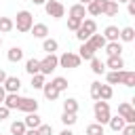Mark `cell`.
<instances>
[{
    "instance_id": "d6a6232c",
    "label": "cell",
    "mask_w": 135,
    "mask_h": 135,
    "mask_svg": "<svg viewBox=\"0 0 135 135\" xmlns=\"http://www.w3.org/2000/svg\"><path fill=\"white\" fill-rule=\"evenodd\" d=\"M44 82H46V76H44V74H40V72H38V74H34V76H32V89H42V86H44Z\"/></svg>"
},
{
    "instance_id": "681fc988",
    "label": "cell",
    "mask_w": 135,
    "mask_h": 135,
    "mask_svg": "<svg viewBox=\"0 0 135 135\" xmlns=\"http://www.w3.org/2000/svg\"><path fill=\"white\" fill-rule=\"evenodd\" d=\"M78 2H80V4H84V6H86V4H89V2H91V0H78Z\"/></svg>"
},
{
    "instance_id": "f5cc1de1",
    "label": "cell",
    "mask_w": 135,
    "mask_h": 135,
    "mask_svg": "<svg viewBox=\"0 0 135 135\" xmlns=\"http://www.w3.org/2000/svg\"><path fill=\"white\" fill-rule=\"evenodd\" d=\"M0 135H2V133H0Z\"/></svg>"
},
{
    "instance_id": "7dc6e473",
    "label": "cell",
    "mask_w": 135,
    "mask_h": 135,
    "mask_svg": "<svg viewBox=\"0 0 135 135\" xmlns=\"http://www.w3.org/2000/svg\"><path fill=\"white\" fill-rule=\"evenodd\" d=\"M23 135H38V131H36V129H27Z\"/></svg>"
},
{
    "instance_id": "836d02e7",
    "label": "cell",
    "mask_w": 135,
    "mask_h": 135,
    "mask_svg": "<svg viewBox=\"0 0 135 135\" xmlns=\"http://www.w3.org/2000/svg\"><path fill=\"white\" fill-rule=\"evenodd\" d=\"M112 95H114V91H112V84H101L99 99H103V101H110V99H112Z\"/></svg>"
},
{
    "instance_id": "9c48e42d",
    "label": "cell",
    "mask_w": 135,
    "mask_h": 135,
    "mask_svg": "<svg viewBox=\"0 0 135 135\" xmlns=\"http://www.w3.org/2000/svg\"><path fill=\"white\" fill-rule=\"evenodd\" d=\"M2 86H4L6 93H19L21 80H19V76H6V80L2 82Z\"/></svg>"
},
{
    "instance_id": "7bdbcfd3",
    "label": "cell",
    "mask_w": 135,
    "mask_h": 135,
    "mask_svg": "<svg viewBox=\"0 0 135 135\" xmlns=\"http://www.w3.org/2000/svg\"><path fill=\"white\" fill-rule=\"evenodd\" d=\"M127 13H129L131 17L135 15V0H129V2H127Z\"/></svg>"
},
{
    "instance_id": "e0dca14e",
    "label": "cell",
    "mask_w": 135,
    "mask_h": 135,
    "mask_svg": "<svg viewBox=\"0 0 135 135\" xmlns=\"http://www.w3.org/2000/svg\"><path fill=\"white\" fill-rule=\"evenodd\" d=\"M30 32H32L34 38H40V40H44V38L49 36V27H46V23H34Z\"/></svg>"
},
{
    "instance_id": "7402d4cb",
    "label": "cell",
    "mask_w": 135,
    "mask_h": 135,
    "mask_svg": "<svg viewBox=\"0 0 135 135\" xmlns=\"http://www.w3.org/2000/svg\"><path fill=\"white\" fill-rule=\"evenodd\" d=\"M108 124H110V129H112L114 133H120V129H122L127 122H124V118H122V116H118V114H116V116H110Z\"/></svg>"
},
{
    "instance_id": "ba28073f",
    "label": "cell",
    "mask_w": 135,
    "mask_h": 135,
    "mask_svg": "<svg viewBox=\"0 0 135 135\" xmlns=\"http://www.w3.org/2000/svg\"><path fill=\"white\" fill-rule=\"evenodd\" d=\"M105 4H108V0H91V2L86 4V15H93V17L103 15Z\"/></svg>"
},
{
    "instance_id": "f907efd6",
    "label": "cell",
    "mask_w": 135,
    "mask_h": 135,
    "mask_svg": "<svg viewBox=\"0 0 135 135\" xmlns=\"http://www.w3.org/2000/svg\"><path fill=\"white\" fill-rule=\"evenodd\" d=\"M114 2H118V4H120V2H129V0H114Z\"/></svg>"
},
{
    "instance_id": "8d00e7d4",
    "label": "cell",
    "mask_w": 135,
    "mask_h": 135,
    "mask_svg": "<svg viewBox=\"0 0 135 135\" xmlns=\"http://www.w3.org/2000/svg\"><path fill=\"white\" fill-rule=\"evenodd\" d=\"M51 82H53V84H55L59 91H65V89H68V80H65L63 76H57V78H53Z\"/></svg>"
},
{
    "instance_id": "7c38bea8",
    "label": "cell",
    "mask_w": 135,
    "mask_h": 135,
    "mask_svg": "<svg viewBox=\"0 0 135 135\" xmlns=\"http://www.w3.org/2000/svg\"><path fill=\"white\" fill-rule=\"evenodd\" d=\"M42 93H44V97H46L49 101H57V99H59V95H61V91H59V89H57L53 82H44Z\"/></svg>"
},
{
    "instance_id": "44dd1931",
    "label": "cell",
    "mask_w": 135,
    "mask_h": 135,
    "mask_svg": "<svg viewBox=\"0 0 135 135\" xmlns=\"http://www.w3.org/2000/svg\"><path fill=\"white\" fill-rule=\"evenodd\" d=\"M120 84H124V86H135V72H131V70H120Z\"/></svg>"
},
{
    "instance_id": "30bf717a",
    "label": "cell",
    "mask_w": 135,
    "mask_h": 135,
    "mask_svg": "<svg viewBox=\"0 0 135 135\" xmlns=\"http://www.w3.org/2000/svg\"><path fill=\"white\" fill-rule=\"evenodd\" d=\"M17 110H21V112H25V114H30V112H38V101L32 99V97H21Z\"/></svg>"
},
{
    "instance_id": "83f0119b",
    "label": "cell",
    "mask_w": 135,
    "mask_h": 135,
    "mask_svg": "<svg viewBox=\"0 0 135 135\" xmlns=\"http://www.w3.org/2000/svg\"><path fill=\"white\" fill-rule=\"evenodd\" d=\"M59 49V42L55 40V38H44L42 40V51H46V53H55Z\"/></svg>"
},
{
    "instance_id": "484cf974",
    "label": "cell",
    "mask_w": 135,
    "mask_h": 135,
    "mask_svg": "<svg viewBox=\"0 0 135 135\" xmlns=\"http://www.w3.org/2000/svg\"><path fill=\"white\" fill-rule=\"evenodd\" d=\"M91 70H93L95 76H101V74L105 72V63H103L99 57H93V59H91Z\"/></svg>"
},
{
    "instance_id": "8fae6325",
    "label": "cell",
    "mask_w": 135,
    "mask_h": 135,
    "mask_svg": "<svg viewBox=\"0 0 135 135\" xmlns=\"http://www.w3.org/2000/svg\"><path fill=\"white\" fill-rule=\"evenodd\" d=\"M95 49L89 44V42H80V49H78V57L82 59V61H91L93 57H95Z\"/></svg>"
},
{
    "instance_id": "f546056e",
    "label": "cell",
    "mask_w": 135,
    "mask_h": 135,
    "mask_svg": "<svg viewBox=\"0 0 135 135\" xmlns=\"http://www.w3.org/2000/svg\"><path fill=\"white\" fill-rule=\"evenodd\" d=\"M27 131V127L23 124V120H13L11 122V135H23Z\"/></svg>"
},
{
    "instance_id": "2e32d148",
    "label": "cell",
    "mask_w": 135,
    "mask_h": 135,
    "mask_svg": "<svg viewBox=\"0 0 135 135\" xmlns=\"http://www.w3.org/2000/svg\"><path fill=\"white\" fill-rule=\"evenodd\" d=\"M19 101H21V95H19V93H6L2 103H4L8 110H17V108H19Z\"/></svg>"
},
{
    "instance_id": "d6986e66",
    "label": "cell",
    "mask_w": 135,
    "mask_h": 135,
    "mask_svg": "<svg viewBox=\"0 0 135 135\" xmlns=\"http://www.w3.org/2000/svg\"><path fill=\"white\" fill-rule=\"evenodd\" d=\"M105 53H108V57H114V55H122V44H120V40H116V42H105Z\"/></svg>"
},
{
    "instance_id": "60d3db41",
    "label": "cell",
    "mask_w": 135,
    "mask_h": 135,
    "mask_svg": "<svg viewBox=\"0 0 135 135\" xmlns=\"http://www.w3.org/2000/svg\"><path fill=\"white\" fill-rule=\"evenodd\" d=\"M120 133H122V135H135V122H133V124H124V127L120 129Z\"/></svg>"
},
{
    "instance_id": "ab89813d",
    "label": "cell",
    "mask_w": 135,
    "mask_h": 135,
    "mask_svg": "<svg viewBox=\"0 0 135 135\" xmlns=\"http://www.w3.org/2000/svg\"><path fill=\"white\" fill-rule=\"evenodd\" d=\"M36 131H38V135H53V127H51V124H44V122H42Z\"/></svg>"
},
{
    "instance_id": "3957f363",
    "label": "cell",
    "mask_w": 135,
    "mask_h": 135,
    "mask_svg": "<svg viewBox=\"0 0 135 135\" xmlns=\"http://www.w3.org/2000/svg\"><path fill=\"white\" fill-rule=\"evenodd\" d=\"M95 32H97V23H95V19H82L80 27L76 30V38H78L80 42H86L89 36L95 34Z\"/></svg>"
},
{
    "instance_id": "74e56055",
    "label": "cell",
    "mask_w": 135,
    "mask_h": 135,
    "mask_svg": "<svg viewBox=\"0 0 135 135\" xmlns=\"http://www.w3.org/2000/svg\"><path fill=\"white\" fill-rule=\"evenodd\" d=\"M99 91H101V82H97V80L91 82V97H93L95 101L99 99Z\"/></svg>"
},
{
    "instance_id": "816d5d0a",
    "label": "cell",
    "mask_w": 135,
    "mask_h": 135,
    "mask_svg": "<svg viewBox=\"0 0 135 135\" xmlns=\"http://www.w3.org/2000/svg\"><path fill=\"white\" fill-rule=\"evenodd\" d=\"M0 46H2V36H0Z\"/></svg>"
},
{
    "instance_id": "52a82bcc",
    "label": "cell",
    "mask_w": 135,
    "mask_h": 135,
    "mask_svg": "<svg viewBox=\"0 0 135 135\" xmlns=\"http://www.w3.org/2000/svg\"><path fill=\"white\" fill-rule=\"evenodd\" d=\"M118 116H122L127 124H133V122H135V110H133V105H131L129 101L120 103V105H118Z\"/></svg>"
},
{
    "instance_id": "277c9868",
    "label": "cell",
    "mask_w": 135,
    "mask_h": 135,
    "mask_svg": "<svg viewBox=\"0 0 135 135\" xmlns=\"http://www.w3.org/2000/svg\"><path fill=\"white\" fill-rule=\"evenodd\" d=\"M57 68H59V57H57L55 53H46V57L40 59V74L49 76V74L55 72Z\"/></svg>"
},
{
    "instance_id": "bcb514c9",
    "label": "cell",
    "mask_w": 135,
    "mask_h": 135,
    "mask_svg": "<svg viewBox=\"0 0 135 135\" xmlns=\"http://www.w3.org/2000/svg\"><path fill=\"white\" fill-rule=\"evenodd\" d=\"M4 95H6V91H4V86H2V84H0V103H2V101H4Z\"/></svg>"
},
{
    "instance_id": "f35d334b",
    "label": "cell",
    "mask_w": 135,
    "mask_h": 135,
    "mask_svg": "<svg viewBox=\"0 0 135 135\" xmlns=\"http://www.w3.org/2000/svg\"><path fill=\"white\" fill-rule=\"evenodd\" d=\"M80 23H82V19H74V17H68V30L76 32V30L80 27Z\"/></svg>"
},
{
    "instance_id": "6da1fadb",
    "label": "cell",
    "mask_w": 135,
    "mask_h": 135,
    "mask_svg": "<svg viewBox=\"0 0 135 135\" xmlns=\"http://www.w3.org/2000/svg\"><path fill=\"white\" fill-rule=\"evenodd\" d=\"M93 114H95V122H99V124H108V120H110V116H112V112H110V103L103 101V99H97L95 105H93Z\"/></svg>"
},
{
    "instance_id": "4fadbf2b",
    "label": "cell",
    "mask_w": 135,
    "mask_h": 135,
    "mask_svg": "<svg viewBox=\"0 0 135 135\" xmlns=\"http://www.w3.org/2000/svg\"><path fill=\"white\" fill-rule=\"evenodd\" d=\"M23 124H25L27 129H38V127L42 124V118L38 116V112H30V114H25Z\"/></svg>"
},
{
    "instance_id": "f1b7e54d",
    "label": "cell",
    "mask_w": 135,
    "mask_h": 135,
    "mask_svg": "<svg viewBox=\"0 0 135 135\" xmlns=\"http://www.w3.org/2000/svg\"><path fill=\"white\" fill-rule=\"evenodd\" d=\"M63 112H70V114H78V101L74 97H68L63 101Z\"/></svg>"
},
{
    "instance_id": "1f68e13d",
    "label": "cell",
    "mask_w": 135,
    "mask_h": 135,
    "mask_svg": "<svg viewBox=\"0 0 135 135\" xmlns=\"http://www.w3.org/2000/svg\"><path fill=\"white\" fill-rule=\"evenodd\" d=\"M105 80L108 84H120V70H110L105 74Z\"/></svg>"
},
{
    "instance_id": "8992f818",
    "label": "cell",
    "mask_w": 135,
    "mask_h": 135,
    "mask_svg": "<svg viewBox=\"0 0 135 135\" xmlns=\"http://www.w3.org/2000/svg\"><path fill=\"white\" fill-rule=\"evenodd\" d=\"M44 11H46V15L53 17V19H61V17L65 15V6H63L59 0H46V2H44Z\"/></svg>"
},
{
    "instance_id": "603a6c76",
    "label": "cell",
    "mask_w": 135,
    "mask_h": 135,
    "mask_svg": "<svg viewBox=\"0 0 135 135\" xmlns=\"http://www.w3.org/2000/svg\"><path fill=\"white\" fill-rule=\"evenodd\" d=\"M118 34H120V30H118L116 25H108V27L103 30V38H105L108 42H116V40H118Z\"/></svg>"
},
{
    "instance_id": "f6af8a7d",
    "label": "cell",
    "mask_w": 135,
    "mask_h": 135,
    "mask_svg": "<svg viewBox=\"0 0 135 135\" xmlns=\"http://www.w3.org/2000/svg\"><path fill=\"white\" fill-rule=\"evenodd\" d=\"M59 135H74V131H72V129H70V127H65V129H63V131H61V133H59Z\"/></svg>"
},
{
    "instance_id": "ffe728a7",
    "label": "cell",
    "mask_w": 135,
    "mask_h": 135,
    "mask_svg": "<svg viewBox=\"0 0 135 135\" xmlns=\"http://www.w3.org/2000/svg\"><path fill=\"white\" fill-rule=\"evenodd\" d=\"M6 57H8L11 63H19V61L23 59V49H21V46H11L8 53H6Z\"/></svg>"
},
{
    "instance_id": "d4e9b609",
    "label": "cell",
    "mask_w": 135,
    "mask_h": 135,
    "mask_svg": "<svg viewBox=\"0 0 135 135\" xmlns=\"http://www.w3.org/2000/svg\"><path fill=\"white\" fill-rule=\"evenodd\" d=\"M25 72H27L30 76L38 74V72H40V59H36V57L27 59V61H25Z\"/></svg>"
},
{
    "instance_id": "c3c4849f",
    "label": "cell",
    "mask_w": 135,
    "mask_h": 135,
    "mask_svg": "<svg viewBox=\"0 0 135 135\" xmlns=\"http://www.w3.org/2000/svg\"><path fill=\"white\" fill-rule=\"evenodd\" d=\"M32 2H34V4H44L46 0H32Z\"/></svg>"
},
{
    "instance_id": "ac0fdd59",
    "label": "cell",
    "mask_w": 135,
    "mask_h": 135,
    "mask_svg": "<svg viewBox=\"0 0 135 135\" xmlns=\"http://www.w3.org/2000/svg\"><path fill=\"white\" fill-rule=\"evenodd\" d=\"M105 68H110V70H124V59H122V55L108 57V61H105Z\"/></svg>"
},
{
    "instance_id": "d590c367",
    "label": "cell",
    "mask_w": 135,
    "mask_h": 135,
    "mask_svg": "<svg viewBox=\"0 0 135 135\" xmlns=\"http://www.w3.org/2000/svg\"><path fill=\"white\" fill-rule=\"evenodd\" d=\"M76 114H70V112H63L61 114V122L65 124V127H72V124H76Z\"/></svg>"
},
{
    "instance_id": "ee69618b",
    "label": "cell",
    "mask_w": 135,
    "mask_h": 135,
    "mask_svg": "<svg viewBox=\"0 0 135 135\" xmlns=\"http://www.w3.org/2000/svg\"><path fill=\"white\" fill-rule=\"evenodd\" d=\"M6 76H8V74H6V72H4V70H2V68H0V84H2V82H4V80H6Z\"/></svg>"
},
{
    "instance_id": "9a60e30c",
    "label": "cell",
    "mask_w": 135,
    "mask_h": 135,
    "mask_svg": "<svg viewBox=\"0 0 135 135\" xmlns=\"http://www.w3.org/2000/svg\"><path fill=\"white\" fill-rule=\"evenodd\" d=\"M86 42H89L95 51H101V49L105 46V42H108V40L103 38V34H97V32H95V34H91V36H89V40H86Z\"/></svg>"
},
{
    "instance_id": "4316f807",
    "label": "cell",
    "mask_w": 135,
    "mask_h": 135,
    "mask_svg": "<svg viewBox=\"0 0 135 135\" xmlns=\"http://www.w3.org/2000/svg\"><path fill=\"white\" fill-rule=\"evenodd\" d=\"M15 30V23L11 17H0V34H8Z\"/></svg>"
},
{
    "instance_id": "b9f144b4",
    "label": "cell",
    "mask_w": 135,
    "mask_h": 135,
    "mask_svg": "<svg viewBox=\"0 0 135 135\" xmlns=\"http://www.w3.org/2000/svg\"><path fill=\"white\" fill-rule=\"evenodd\" d=\"M8 114H11V110H8L6 105H0V120H6Z\"/></svg>"
},
{
    "instance_id": "5bb4252c",
    "label": "cell",
    "mask_w": 135,
    "mask_h": 135,
    "mask_svg": "<svg viewBox=\"0 0 135 135\" xmlns=\"http://www.w3.org/2000/svg\"><path fill=\"white\" fill-rule=\"evenodd\" d=\"M68 15H70V17H74V19H84V17H86V6H84V4H80V2H76V4H72V6H70Z\"/></svg>"
},
{
    "instance_id": "4dcf8cb0",
    "label": "cell",
    "mask_w": 135,
    "mask_h": 135,
    "mask_svg": "<svg viewBox=\"0 0 135 135\" xmlns=\"http://www.w3.org/2000/svg\"><path fill=\"white\" fill-rule=\"evenodd\" d=\"M103 15H105V17H114V15H118V2L108 0V4H105V8H103Z\"/></svg>"
},
{
    "instance_id": "7a4b0ae2",
    "label": "cell",
    "mask_w": 135,
    "mask_h": 135,
    "mask_svg": "<svg viewBox=\"0 0 135 135\" xmlns=\"http://www.w3.org/2000/svg\"><path fill=\"white\" fill-rule=\"evenodd\" d=\"M13 23H15L17 32L27 34V32L32 30V25H34V17H32V13H30V11H19V13H17V19H15Z\"/></svg>"
},
{
    "instance_id": "5b68a950",
    "label": "cell",
    "mask_w": 135,
    "mask_h": 135,
    "mask_svg": "<svg viewBox=\"0 0 135 135\" xmlns=\"http://www.w3.org/2000/svg\"><path fill=\"white\" fill-rule=\"evenodd\" d=\"M80 57L78 53H72V51H65L63 55H59V68H65V70H74L80 65Z\"/></svg>"
},
{
    "instance_id": "cb8c5ba5",
    "label": "cell",
    "mask_w": 135,
    "mask_h": 135,
    "mask_svg": "<svg viewBox=\"0 0 135 135\" xmlns=\"http://www.w3.org/2000/svg\"><path fill=\"white\" fill-rule=\"evenodd\" d=\"M118 40H122V42H133V40H135V30H133L131 25L122 27L120 34H118Z\"/></svg>"
},
{
    "instance_id": "e575fe53",
    "label": "cell",
    "mask_w": 135,
    "mask_h": 135,
    "mask_svg": "<svg viewBox=\"0 0 135 135\" xmlns=\"http://www.w3.org/2000/svg\"><path fill=\"white\" fill-rule=\"evenodd\" d=\"M86 135H103V124H99V122H93V124H89L86 127V131H84Z\"/></svg>"
}]
</instances>
